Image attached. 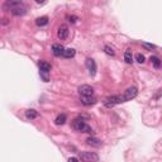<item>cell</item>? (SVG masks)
Instances as JSON below:
<instances>
[{
  "instance_id": "9a60e30c",
  "label": "cell",
  "mask_w": 162,
  "mask_h": 162,
  "mask_svg": "<svg viewBox=\"0 0 162 162\" xmlns=\"http://www.w3.org/2000/svg\"><path fill=\"white\" fill-rule=\"evenodd\" d=\"M26 117L28 119H36L38 117V112L34 109H28V110H26Z\"/></svg>"
},
{
  "instance_id": "9c48e42d",
  "label": "cell",
  "mask_w": 162,
  "mask_h": 162,
  "mask_svg": "<svg viewBox=\"0 0 162 162\" xmlns=\"http://www.w3.org/2000/svg\"><path fill=\"white\" fill-rule=\"evenodd\" d=\"M85 63H86V67H88V70H89L90 75H91V76H95V74H96V70H98V67H96V62H95L93 58H88Z\"/></svg>"
},
{
  "instance_id": "6da1fadb",
  "label": "cell",
  "mask_w": 162,
  "mask_h": 162,
  "mask_svg": "<svg viewBox=\"0 0 162 162\" xmlns=\"http://www.w3.org/2000/svg\"><path fill=\"white\" fill-rule=\"evenodd\" d=\"M3 9L7 12H12V14L15 17H22L27 13V7L22 1H5L3 4Z\"/></svg>"
},
{
  "instance_id": "d6986e66",
  "label": "cell",
  "mask_w": 162,
  "mask_h": 162,
  "mask_svg": "<svg viewBox=\"0 0 162 162\" xmlns=\"http://www.w3.org/2000/svg\"><path fill=\"white\" fill-rule=\"evenodd\" d=\"M104 52H105L107 55H109V56H115V51H114L110 46H105V47H104Z\"/></svg>"
},
{
  "instance_id": "cb8c5ba5",
  "label": "cell",
  "mask_w": 162,
  "mask_h": 162,
  "mask_svg": "<svg viewBox=\"0 0 162 162\" xmlns=\"http://www.w3.org/2000/svg\"><path fill=\"white\" fill-rule=\"evenodd\" d=\"M161 95H162V90H160V93L157 94V95H155V98H156V99H158V98L161 96Z\"/></svg>"
},
{
  "instance_id": "52a82bcc",
  "label": "cell",
  "mask_w": 162,
  "mask_h": 162,
  "mask_svg": "<svg viewBox=\"0 0 162 162\" xmlns=\"http://www.w3.org/2000/svg\"><path fill=\"white\" fill-rule=\"evenodd\" d=\"M79 93L81 96L86 98V96H93L94 94V88L90 86V85H81L79 88Z\"/></svg>"
},
{
  "instance_id": "7c38bea8",
  "label": "cell",
  "mask_w": 162,
  "mask_h": 162,
  "mask_svg": "<svg viewBox=\"0 0 162 162\" xmlns=\"http://www.w3.org/2000/svg\"><path fill=\"white\" fill-rule=\"evenodd\" d=\"M66 120H67V117H66V114H60V115H57L56 119H55V124L56 126H63Z\"/></svg>"
},
{
  "instance_id": "7402d4cb",
  "label": "cell",
  "mask_w": 162,
  "mask_h": 162,
  "mask_svg": "<svg viewBox=\"0 0 162 162\" xmlns=\"http://www.w3.org/2000/svg\"><path fill=\"white\" fill-rule=\"evenodd\" d=\"M67 19H69L70 23H76V22L79 20V18L75 17V15H67Z\"/></svg>"
},
{
  "instance_id": "7a4b0ae2",
  "label": "cell",
  "mask_w": 162,
  "mask_h": 162,
  "mask_svg": "<svg viewBox=\"0 0 162 162\" xmlns=\"http://www.w3.org/2000/svg\"><path fill=\"white\" fill-rule=\"evenodd\" d=\"M72 128L75 131L81 132V133H89V134L93 133V128L90 127L85 120H82L81 118H76L72 122Z\"/></svg>"
},
{
  "instance_id": "ac0fdd59",
  "label": "cell",
  "mask_w": 162,
  "mask_h": 162,
  "mask_svg": "<svg viewBox=\"0 0 162 162\" xmlns=\"http://www.w3.org/2000/svg\"><path fill=\"white\" fill-rule=\"evenodd\" d=\"M124 61L127 63H132L133 62V55L131 51H126L124 52Z\"/></svg>"
},
{
  "instance_id": "4fadbf2b",
  "label": "cell",
  "mask_w": 162,
  "mask_h": 162,
  "mask_svg": "<svg viewBox=\"0 0 162 162\" xmlns=\"http://www.w3.org/2000/svg\"><path fill=\"white\" fill-rule=\"evenodd\" d=\"M81 103L84 104V105H94L95 103H96V99H95L94 96H86V98H84L81 99Z\"/></svg>"
},
{
  "instance_id": "5b68a950",
  "label": "cell",
  "mask_w": 162,
  "mask_h": 162,
  "mask_svg": "<svg viewBox=\"0 0 162 162\" xmlns=\"http://www.w3.org/2000/svg\"><path fill=\"white\" fill-rule=\"evenodd\" d=\"M80 160L82 162H98L99 156H98V153H95V152H81Z\"/></svg>"
},
{
  "instance_id": "e0dca14e",
  "label": "cell",
  "mask_w": 162,
  "mask_h": 162,
  "mask_svg": "<svg viewBox=\"0 0 162 162\" xmlns=\"http://www.w3.org/2000/svg\"><path fill=\"white\" fill-rule=\"evenodd\" d=\"M151 62H152V65H153L155 69H160V67H161V60L158 58V57L152 56V57H151Z\"/></svg>"
},
{
  "instance_id": "2e32d148",
  "label": "cell",
  "mask_w": 162,
  "mask_h": 162,
  "mask_svg": "<svg viewBox=\"0 0 162 162\" xmlns=\"http://www.w3.org/2000/svg\"><path fill=\"white\" fill-rule=\"evenodd\" d=\"M76 55V51L74 48H66L63 52V57L65 58H72V57Z\"/></svg>"
},
{
  "instance_id": "ba28073f",
  "label": "cell",
  "mask_w": 162,
  "mask_h": 162,
  "mask_svg": "<svg viewBox=\"0 0 162 162\" xmlns=\"http://www.w3.org/2000/svg\"><path fill=\"white\" fill-rule=\"evenodd\" d=\"M57 37H58V39L65 41L66 38L69 37V27L67 26H61L58 28V31H57Z\"/></svg>"
},
{
  "instance_id": "8fae6325",
  "label": "cell",
  "mask_w": 162,
  "mask_h": 162,
  "mask_svg": "<svg viewBox=\"0 0 162 162\" xmlns=\"http://www.w3.org/2000/svg\"><path fill=\"white\" fill-rule=\"evenodd\" d=\"M86 143L89 146H91V147H100L103 143H101V141L98 139V138H95V137H89L88 139H86Z\"/></svg>"
},
{
  "instance_id": "277c9868",
  "label": "cell",
  "mask_w": 162,
  "mask_h": 162,
  "mask_svg": "<svg viewBox=\"0 0 162 162\" xmlns=\"http://www.w3.org/2000/svg\"><path fill=\"white\" fill-rule=\"evenodd\" d=\"M124 101L126 100H124V96H123V95H114V96L108 98L105 101H104V107L113 108V107H115L117 104H120V103H124Z\"/></svg>"
},
{
  "instance_id": "603a6c76",
  "label": "cell",
  "mask_w": 162,
  "mask_h": 162,
  "mask_svg": "<svg viewBox=\"0 0 162 162\" xmlns=\"http://www.w3.org/2000/svg\"><path fill=\"white\" fill-rule=\"evenodd\" d=\"M69 162H79V158H76V157H71V158H69Z\"/></svg>"
},
{
  "instance_id": "3957f363",
  "label": "cell",
  "mask_w": 162,
  "mask_h": 162,
  "mask_svg": "<svg viewBox=\"0 0 162 162\" xmlns=\"http://www.w3.org/2000/svg\"><path fill=\"white\" fill-rule=\"evenodd\" d=\"M50 72H51V65L46 61H41L39 62V76L45 82L50 81Z\"/></svg>"
},
{
  "instance_id": "8992f818",
  "label": "cell",
  "mask_w": 162,
  "mask_h": 162,
  "mask_svg": "<svg viewBox=\"0 0 162 162\" xmlns=\"http://www.w3.org/2000/svg\"><path fill=\"white\" fill-rule=\"evenodd\" d=\"M137 94H138V89L136 86H131V88H128L124 94H123V96H124V100L126 101H129V100L132 99H134L137 96Z\"/></svg>"
},
{
  "instance_id": "30bf717a",
  "label": "cell",
  "mask_w": 162,
  "mask_h": 162,
  "mask_svg": "<svg viewBox=\"0 0 162 162\" xmlns=\"http://www.w3.org/2000/svg\"><path fill=\"white\" fill-rule=\"evenodd\" d=\"M65 47L62 45H58V43H55L52 45V53H53L56 57H60V56H63V52H65Z\"/></svg>"
},
{
  "instance_id": "ffe728a7",
  "label": "cell",
  "mask_w": 162,
  "mask_h": 162,
  "mask_svg": "<svg viewBox=\"0 0 162 162\" xmlns=\"http://www.w3.org/2000/svg\"><path fill=\"white\" fill-rule=\"evenodd\" d=\"M136 60H137V62H139V63H143L146 58H144V56L142 55V53H137L136 55Z\"/></svg>"
},
{
  "instance_id": "5bb4252c",
  "label": "cell",
  "mask_w": 162,
  "mask_h": 162,
  "mask_svg": "<svg viewBox=\"0 0 162 162\" xmlns=\"http://www.w3.org/2000/svg\"><path fill=\"white\" fill-rule=\"evenodd\" d=\"M36 24L38 27H45L48 24V17H39L36 19Z\"/></svg>"
},
{
  "instance_id": "44dd1931",
  "label": "cell",
  "mask_w": 162,
  "mask_h": 162,
  "mask_svg": "<svg viewBox=\"0 0 162 162\" xmlns=\"http://www.w3.org/2000/svg\"><path fill=\"white\" fill-rule=\"evenodd\" d=\"M142 46H143L144 48H147V50H155V48H156L155 45H150V43H146V42H143V43H142Z\"/></svg>"
}]
</instances>
